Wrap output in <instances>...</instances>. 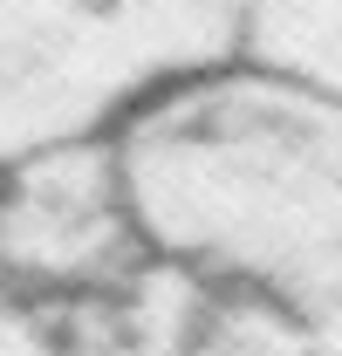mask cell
I'll use <instances>...</instances> for the list:
<instances>
[{"mask_svg": "<svg viewBox=\"0 0 342 356\" xmlns=\"http://www.w3.org/2000/svg\"><path fill=\"white\" fill-rule=\"evenodd\" d=\"M0 356H76L62 336L55 302H28V295H0Z\"/></svg>", "mask_w": 342, "mask_h": 356, "instance_id": "obj_7", "label": "cell"}, {"mask_svg": "<svg viewBox=\"0 0 342 356\" xmlns=\"http://www.w3.org/2000/svg\"><path fill=\"white\" fill-rule=\"evenodd\" d=\"M144 254L110 137H69L0 165V274L7 295L76 302Z\"/></svg>", "mask_w": 342, "mask_h": 356, "instance_id": "obj_3", "label": "cell"}, {"mask_svg": "<svg viewBox=\"0 0 342 356\" xmlns=\"http://www.w3.org/2000/svg\"><path fill=\"white\" fill-rule=\"evenodd\" d=\"M233 62L342 103V0H240Z\"/></svg>", "mask_w": 342, "mask_h": 356, "instance_id": "obj_5", "label": "cell"}, {"mask_svg": "<svg viewBox=\"0 0 342 356\" xmlns=\"http://www.w3.org/2000/svg\"><path fill=\"white\" fill-rule=\"evenodd\" d=\"M240 0H0V165L233 62Z\"/></svg>", "mask_w": 342, "mask_h": 356, "instance_id": "obj_2", "label": "cell"}, {"mask_svg": "<svg viewBox=\"0 0 342 356\" xmlns=\"http://www.w3.org/2000/svg\"><path fill=\"white\" fill-rule=\"evenodd\" d=\"M192 356H315V343H308V322L301 315L274 309L260 295H226L219 288V302L206 315Z\"/></svg>", "mask_w": 342, "mask_h": 356, "instance_id": "obj_6", "label": "cell"}, {"mask_svg": "<svg viewBox=\"0 0 342 356\" xmlns=\"http://www.w3.org/2000/svg\"><path fill=\"white\" fill-rule=\"evenodd\" d=\"M213 302L219 288L185 261L137 254L110 288L55 302V315H62V336L76 356H192Z\"/></svg>", "mask_w": 342, "mask_h": 356, "instance_id": "obj_4", "label": "cell"}, {"mask_svg": "<svg viewBox=\"0 0 342 356\" xmlns=\"http://www.w3.org/2000/svg\"><path fill=\"white\" fill-rule=\"evenodd\" d=\"M0 295H7V274H0Z\"/></svg>", "mask_w": 342, "mask_h": 356, "instance_id": "obj_8", "label": "cell"}, {"mask_svg": "<svg viewBox=\"0 0 342 356\" xmlns=\"http://www.w3.org/2000/svg\"><path fill=\"white\" fill-rule=\"evenodd\" d=\"M110 151L144 254L301 322L342 302V103L219 62L144 96Z\"/></svg>", "mask_w": 342, "mask_h": 356, "instance_id": "obj_1", "label": "cell"}]
</instances>
